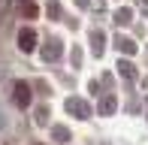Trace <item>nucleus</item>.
Listing matches in <instances>:
<instances>
[{
	"mask_svg": "<svg viewBox=\"0 0 148 145\" xmlns=\"http://www.w3.org/2000/svg\"><path fill=\"white\" fill-rule=\"evenodd\" d=\"M12 100H15V106H18V109H27V106H30V88H27L24 82H15Z\"/></svg>",
	"mask_w": 148,
	"mask_h": 145,
	"instance_id": "f257e3e1",
	"label": "nucleus"
},
{
	"mask_svg": "<svg viewBox=\"0 0 148 145\" xmlns=\"http://www.w3.org/2000/svg\"><path fill=\"white\" fill-rule=\"evenodd\" d=\"M18 49L21 51H33L36 49V34H33V27H24L21 34H18Z\"/></svg>",
	"mask_w": 148,
	"mask_h": 145,
	"instance_id": "f03ea898",
	"label": "nucleus"
},
{
	"mask_svg": "<svg viewBox=\"0 0 148 145\" xmlns=\"http://www.w3.org/2000/svg\"><path fill=\"white\" fill-rule=\"evenodd\" d=\"M66 109H70L73 115H82V118H88V112H91L85 103H79V100H70V103H66Z\"/></svg>",
	"mask_w": 148,
	"mask_h": 145,
	"instance_id": "7ed1b4c3",
	"label": "nucleus"
},
{
	"mask_svg": "<svg viewBox=\"0 0 148 145\" xmlns=\"http://www.w3.org/2000/svg\"><path fill=\"white\" fill-rule=\"evenodd\" d=\"M36 12H39V6L33 0H21V15L24 18H36Z\"/></svg>",
	"mask_w": 148,
	"mask_h": 145,
	"instance_id": "20e7f679",
	"label": "nucleus"
},
{
	"mask_svg": "<svg viewBox=\"0 0 148 145\" xmlns=\"http://www.w3.org/2000/svg\"><path fill=\"white\" fill-rule=\"evenodd\" d=\"M100 112H103V115H112V112H115V100H112V97H106V100L100 103Z\"/></svg>",
	"mask_w": 148,
	"mask_h": 145,
	"instance_id": "39448f33",
	"label": "nucleus"
},
{
	"mask_svg": "<svg viewBox=\"0 0 148 145\" xmlns=\"http://www.w3.org/2000/svg\"><path fill=\"white\" fill-rule=\"evenodd\" d=\"M118 45H121L124 51H130V55H133V42H127V39H118Z\"/></svg>",
	"mask_w": 148,
	"mask_h": 145,
	"instance_id": "423d86ee",
	"label": "nucleus"
},
{
	"mask_svg": "<svg viewBox=\"0 0 148 145\" xmlns=\"http://www.w3.org/2000/svg\"><path fill=\"white\" fill-rule=\"evenodd\" d=\"M121 72H124L127 79H133V76H136V72H133V67H127V64H121Z\"/></svg>",
	"mask_w": 148,
	"mask_h": 145,
	"instance_id": "0eeeda50",
	"label": "nucleus"
},
{
	"mask_svg": "<svg viewBox=\"0 0 148 145\" xmlns=\"http://www.w3.org/2000/svg\"><path fill=\"white\" fill-rule=\"evenodd\" d=\"M79 3H82V6H88V0H79Z\"/></svg>",
	"mask_w": 148,
	"mask_h": 145,
	"instance_id": "6e6552de",
	"label": "nucleus"
}]
</instances>
